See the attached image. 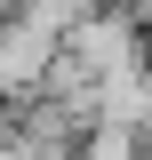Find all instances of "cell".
Segmentation results:
<instances>
[{
    "instance_id": "6da1fadb",
    "label": "cell",
    "mask_w": 152,
    "mask_h": 160,
    "mask_svg": "<svg viewBox=\"0 0 152 160\" xmlns=\"http://www.w3.org/2000/svg\"><path fill=\"white\" fill-rule=\"evenodd\" d=\"M48 56H56V40H48L40 24H24L16 8H8V16H0V112H8L16 96H32V88H40Z\"/></svg>"
},
{
    "instance_id": "7a4b0ae2",
    "label": "cell",
    "mask_w": 152,
    "mask_h": 160,
    "mask_svg": "<svg viewBox=\"0 0 152 160\" xmlns=\"http://www.w3.org/2000/svg\"><path fill=\"white\" fill-rule=\"evenodd\" d=\"M96 8H104V0H16V16H24V24H40L48 40H64L80 16H96Z\"/></svg>"
},
{
    "instance_id": "3957f363",
    "label": "cell",
    "mask_w": 152,
    "mask_h": 160,
    "mask_svg": "<svg viewBox=\"0 0 152 160\" xmlns=\"http://www.w3.org/2000/svg\"><path fill=\"white\" fill-rule=\"evenodd\" d=\"M104 8H128L136 24H152V0H104Z\"/></svg>"
}]
</instances>
